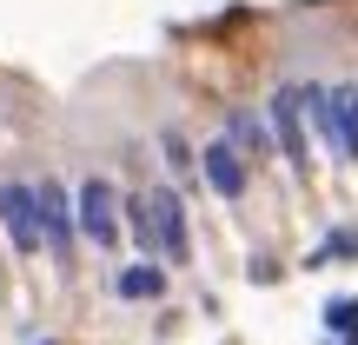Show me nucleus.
Instances as JSON below:
<instances>
[{
	"label": "nucleus",
	"instance_id": "nucleus-1",
	"mask_svg": "<svg viewBox=\"0 0 358 345\" xmlns=\"http://www.w3.org/2000/svg\"><path fill=\"white\" fill-rule=\"evenodd\" d=\"M146 232H153V259H166V266H186L192 232H186V206H179V192H173V186H153V192H146Z\"/></svg>",
	"mask_w": 358,
	"mask_h": 345
},
{
	"label": "nucleus",
	"instance_id": "nucleus-2",
	"mask_svg": "<svg viewBox=\"0 0 358 345\" xmlns=\"http://www.w3.org/2000/svg\"><path fill=\"white\" fill-rule=\"evenodd\" d=\"M73 232H80V239H93L100 253L120 239V219H113V186H106V179H80V192H73Z\"/></svg>",
	"mask_w": 358,
	"mask_h": 345
},
{
	"label": "nucleus",
	"instance_id": "nucleus-3",
	"mask_svg": "<svg viewBox=\"0 0 358 345\" xmlns=\"http://www.w3.org/2000/svg\"><path fill=\"white\" fill-rule=\"evenodd\" d=\"M0 226H7L13 253H40V186L7 179L0 186Z\"/></svg>",
	"mask_w": 358,
	"mask_h": 345
},
{
	"label": "nucleus",
	"instance_id": "nucleus-4",
	"mask_svg": "<svg viewBox=\"0 0 358 345\" xmlns=\"http://www.w3.org/2000/svg\"><path fill=\"white\" fill-rule=\"evenodd\" d=\"M192 167H199V179L219 192V199H245V186H252V173H245L239 146H226V140H206L199 153H192Z\"/></svg>",
	"mask_w": 358,
	"mask_h": 345
},
{
	"label": "nucleus",
	"instance_id": "nucleus-5",
	"mask_svg": "<svg viewBox=\"0 0 358 345\" xmlns=\"http://www.w3.org/2000/svg\"><path fill=\"white\" fill-rule=\"evenodd\" d=\"M266 133H272V140H279V153L292 160L299 173L312 167V146H306V120H299L292 93H272V100H266Z\"/></svg>",
	"mask_w": 358,
	"mask_h": 345
},
{
	"label": "nucleus",
	"instance_id": "nucleus-6",
	"mask_svg": "<svg viewBox=\"0 0 358 345\" xmlns=\"http://www.w3.org/2000/svg\"><path fill=\"white\" fill-rule=\"evenodd\" d=\"M40 246H53L60 259L73 253V199H66L53 179L40 186Z\"/></svg>",
	"mask_w": 358,
	"mask_h": 345
},
{
	"label": "nucleus",
	"instance_id": "nucleus-7",
	"mask_svg": "<svg viewBox=\"0 0 358 345\" xmlns=\"http://www.w3.org/2000/svg\"><path fill=\"white\" fill-rule=\"evenodd\" d=\"M325 120H332L325 140L345 160H358V87H325Z\"/></svg>",
	"mask_w": 358,
	"mask_h": 345
},
{
	"label": "nucleus",
	"instance_id": "nucleus-8",
	"mask_svg": "<svg viewBox=\"0 0 358 345\" xmlns=\"http://www.w3.org/2000/svg\"><path fill=\"white\" fill-rule=\"evenodd\" d=\"M113 293H120V299H159V293H166V272H159L153 259H140V266H127V272L113 279Z\"/></svg>",
	"mask_w": 358,
	"mask_h": 345
},
{
	"label": "nucleus",
	"instance_id": "nucleus-9",
	"mask_svg": "<svg viewBox=\"0 0 358 345\" xmlns=\"http://www.w3.org/2000/svg\"><path fill=\"white\" fill-rule=\"evenodd\" d=\"M226 127H232V140H226V146H245V153H266V146H272L266 120H259V113H245V106H239V113L226 120Z\"/></svg>",
	"mask_w": 358,
	"mask_h": 345
},
{
	"label": "nucleus",
	"instance_id": "nucleus-10",
	"mask_svg": "<svg viewBox=\"0 0 358 345\" xmlns=\"http://www.w3.org/2000/svg\"><path fill=\"white\" fill-rule=\"evenodd\" d=\"M159 153H166V167H173L179 179L199 173V167H192V146H186V133H179V127H159Z\"/></svg>",
	"mask_w": 358,
	"mask_h": 345
}]
</instances>
